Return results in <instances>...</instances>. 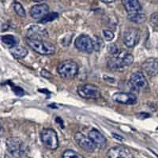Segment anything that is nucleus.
Here are the masks:
<instances>
[{"label": "nucleus", "instance_id": "1", "mask_svg": "<svg viewBox=\"0 0 158 158\" xmlns=\"http://www.w3.org/2000/svg\"><path fill=\"white\" fill-rule=\"evenodd\" d=\"M133 62H134V56L126 50H122L119 51L117 55H114L113 57L109 58L107 65L108 67L112 70L118 71L123 70L127 66H131Z\"/></svg>", "mask_w": 158, "mask_h": 158}, {"label": "nucleus", "instance_id": "2", "mask_svg": "<svg viewBox=\"0 0 158 158\" xmlns=\"http://www.w3.org/2000/svg\"><path fill=\"white\" fill-rule=\"evenodd\" d=\"M27 45L35 52L41 55H52L55 54V47L49 42L45 40H36L26 39Z\"/></svg>", "mask_w": 158, "mask_h": 158}, {"label": "nucleus", "instance_id": "3", "mask_svg": "<svg viewBox=\"0 0 158 158\" xmlns=\"http://www.w3.org/2000/svg\"><path fill=\"white\" fill-rule=\"evenodd\" d=\"M78 65L73 60H65L60 62L57 67L58 74L62 78H74L78 73Z\"/></svg>", "mask_w": 158, "mask_h": 158}, {"label": "nucleus", "instance_id": "4", "mask_svg": "<svg viewBox=\"0 0 158 158\" xmlns=\"http://www.w3.org/2000/svg\"><path fill=\"white\" fill-rule=\"evenodd\" d=\"M40 139L45 148L55 150L58 147V137L57 133L52 128H44L40 133Z\"/></svg>", "mask_w": 158, "mask_h": 158}, {"label": "nucleus", "instance_id": "5", "mask_svg": "<svg viewBox=\"0 0 158 158\" xmlns=\"http://www.w3.org/2000/svg\"><path fill=\"white\" fill-rule=\"evenodd\" d=\"M129 86L131 90L136 92H141L147 89L148 82L142 73L137 71L131 76L129 81Z\"/></svg>", "mask_w": 158, "mask_h": 158}, {"label": "nucleus", "instance_id": "6", "mask_svg": "<svg viewBox=\"0 0 158 158\" xmlns=\"http://www.w3.org/2000/svg\"><path fill=\"white\" fill-rule=\"evenodd\" d=\"M78 93L81 97L85 99H98L101 96L100 89L92 84H86L78 88Z\"/></svg>", "mask_w": 158, "mask_h": 158}, {"label": "nucleus", "instance_id": "7", "mask_svg": "<svg viewBox=\"0 0 158 158\" xmlns=\"http://www.w3.org/2000/svg\"><path fill=\"white\" fill-rule=\"evenodd\" d=\"M74 46L78 51L86 53H91L94 50L93 40L86 34L80 35L76 38Z\"/></svg>", "mask_w": 158, "mask_h": 158}, {"label": "nucleus", "instance_id": "8", "mask_svg": "<svg viewBox=\"0 0 158 158\" xmlns=\"http://www.w3.org/2000/svg\"><path fill=\"white\" fill-rule=\"evenodd\" d=\"M7 149L11 154L20 157L25 153V148L23 142L17 137H11L7 141Z\"/></svg>", "mask_w": 158, "mask_h": 158}, {"label": "nucleus", "instance_id": "9", "mask_svg": "<svg viewBox=\"0 0 158 158\" xmlns=\"http://www.w3.org/2000/svg\"><path fill=\"white\" fill-rule=\"evenodd\" d=\"M74 139H75L77 144L85 151L89 152V153H93L96 150V146L94 145L93 141L90 139V137L86 136L82 133H80V132L76 133L74 135Z\"/></svg>", "mask_w": 158, "mask_h": 158}, {"label": "nucleus", "instance_id": "10", "mask_svg": "<svg viewBox=\"0 0 158 158\" xmlns=\"http://www.w3.org/2000/svg\"><path fill=\"white\" fill-rule=\"evenodd\" d=\"M112 98L114 102L121 104L131 105V104H134L137 102V96L131 93L118 92L114 93Z\"/></svg>", "mask_w": 158, "mask_h": 158}, {"label": "nucleus", "instance_id": "11", "mask_svg": "<svg viewBox=\"0 0 158 158\" xmlns=\"http://www.w3.org/2000/svg\"><path fill=\"white\" fill-rule=\"evenodd\" d=\"M27 39L36 40H45L48 37V33L44 28L39 25H32L28 29Z\"/></svg>", "mask_w": 158, "mask_h": 158}, {"label": "nucleus", "instance_id": "12", "mask_svg": "<svg viewBox=\"0 0 158 158\" xmlns=\"http://www.w3.org/2000/svg\"><path fill=\"white\" fill-rule=\"evenodd\" d=\"M140 40L139 31L136 29H129L124 33L123 41L127 48H133Z\"/></svg>", "mask_w": 158, "mask_h": 158}, {"label": "nucleus", "instance_id": "13", "mask_svg": "<svg viewBox=\"0 0 158 158\" xmlns=\"http://www.w3.org/2000/svg\"><path fill=\"white\" fill-rule=\"evenodd\" d=\"M108 158H134V156L131 152L123 146H114L108 151L107 153Z\"/></svg>", "mask_w": 158, "mask_h": 158}, {"label": "nucleus", "instance_id": "14", "mask_svg": "<svg viewBox=\"0 0 158 158\" xmlns=\"http://www.w3.org/2000/svg\"><path fill=\"white\" fill-rule=\"evenodd\" d=\"M88 137L93 141L94 145L98 149H104L107 145V139L100 131L96 129H92L90 130Z\"/></svg>", "mask_w": 158, "mask_h": 158}, {"label": "nucleus", "instance_id": "15", "mask_svg": "<svg viewBox=\"0 0 158 158\" xmlns=\"http://www.w3.org/2000/svg\"><path fill=\"white\" fill-rule=\"evenodd\" d=\"M141 67L148 75H158V59L157 58H148L142 63Z\"/></svg>", "mask_w": 158, "mask_h": 158}, {"label": "nucleus", "instance_id": "16", "mask_svg": "<svg viewBox=\"0 0 158 158\" xmlns=\"http://www.w3.org/2000/svg\"><path fill=\"white\" fill-rule=\"evenodd\" d=\"M49 13V7L48 4L40 3L35 5L30 9V15L34 19H42L45 15Z\"/></svg>", "mask_w": 158, "mask_h": 158}, {"label": "nucleus", "instance_id": "17", "mask_svg": "<svg viewBox=\"0 0 158 158\" xmlns=\"http://www.w3.org/2000/svg\"><path fill=\"white\" fill-rule=\"evenodd\" d=\"M122 2L128 15L141 13V6L138 0H122Z\"/></svg>", "mask_w": 158, "mask_h": 158}, {"label": "nucleus", "instance_id": "18", "mask_svg": "<svg viewBox=\"0 0 158 158\" xmlns=\"http://www.w3.org/2000/svg\"><path fill=\"white\" fill-rule=\"evenodd\" d=\"M10 52L12 56L16 59H22L28 55L27 48L21 45H15L10 48Z\"/></svg>", "mask_w": 158, "mask_h": 158}, {"label": "nucleus", "instance_id": "19", "mask_svg": "<svg viewBox=\"0 0 158 158\" xmlns=\"http://www.w3.org/2000/svg\"><path fill=\"white\" fill-rule=\"evenodd\" d=\"M2 42L9 48L17 45V40L12 35H4L2 37Z\"/></svg>", "mask_w": 158, "mask_h": 158}, {"label": "nucleus", "instance_id": "20", "mask_svg": "<svg viewBox=\"0 0 158 158\" xmlns=\"http://www.w3.org/2000/svg\"><path fill=\"white\" fill-rule=\"evenodd\" d=\"M129 20L131 21H134L136 23H142L145 21L146 17L144 14L142 13H138V14H133V15H128Z\"/></svg>", "mask_w": 158, "mask_h": 158}, {"label": "nucleus", "instance_id": "21", "mask_svg": "<svg viewBox=\"0 0 158 158\" xmlns=\"http://www.w3.org/2000/svg\"><path fill=\"white\" fill-rule=\"evenodd\" d=\"M14 10L15 11V13L21 17H26V12L25 10L24 9L23 6L21 5L20 3L18 2H15L14 3Z\"/></svg>", "mask_w": 158, "mask_h": 158}, {"label": "nucleus", "instance_id": "22", "mask_svg": "<svg viewBox=\"0 0 158 158\" xmlns=\"http://www.w3.org/2000/svg\"><path fill=\"white\" fill-rule=\"evenodd\" d=\"M58 17V14L56 13V12H52V13H48L47 15H45L44 17H43L42 19L40 20V23H48V22H50V21H52L57 19Z\"/></svg>", "mask_w": 158, "mask_h": 158}, {"label": "nucleus", "instance_id": "23", "mask_svg": "<svg viewBox=\"0 0 158 158\" xmlns=\"http://www.w3.org/2000/svg\"><path fill=\"white\" fill-rule=\"evenodd\" d=\"M62 158H84L78 152L74 151L72 149H67L62 153Z\"/></svg>", "mask_w": 158, "mask_h": 158}, {"label": "nucleus", "instance_id": "24", "mask_svg": "<svg viewBox=\"0 0 158 158\" xmlns=\"http://www.w3.org/2000/svg\"><path fill=\"white\" fill-rule=\"evenodd\" d=\"M103 42L100 40V38L95 37L93 40V46H94V50L95 51H100V48H102Z\"/></svg>", "mask_w": 158, "mask_h": 158}, {"label": "nucleus", "instance_id": "25", "mask_svg": "<svg viewBox=\"0 0 158 158\" xmlns=\"http://www.w3.org/2000/svg\"><path fill=\"white\" fill-rule=\"evenodd\" d=\"M103 34L104 38L106 39L108 41H111L115 37V35H114L113 32L111 31L110 29H104L103 31Z\"/></svg>", "mask_w": 158, "mask_h": 158}, {"label": "nucleus", "instance_id": "26", "mask_svg": "<svg viewBox=\"0 0 158 158\" xmlns=\"http://www.w3.org/2000/svg\"><path fill=\"white\" fill-rule=\"evenodd\" d=\"M108 52H109L110 54H112V55H117V54L119 53V52L118 47H117L115 44H111L108 45Z\"/></svg>", "mask_w": 158, "mask_h": 158}, {"label": "nucleus", "instance_id": "27", "mask_svg": "<svg viewBox=\"0 0 158 158\" xmlns=\"http://www.w3.org/2000/svg\"><path fill=\"white\" fill-rule=\"evenodd\" d=\"M13 91H14V93L17 94V96H22V95H24V91L21 90V88H19V87H14Z\"/></svg>", "mask_w": 158, "mask_h": 158}, {"label": "nucleus", "instance_id": "28", "mask_svg": "<svg viewBox=\"0 0 158 158\" xmlns=\"http://www.w3.org/2000/svg\"><path fill=\"white\" fill-rule=\"evenodd\" d=\"M151 20L153 22H154L155 24L158 25V13H155L151 16Z\"/></svg>", "mask_w": 158, "mask_h": 158}, {"label": "nucleus", "instance_id": "29", "mask_svg": "<svg viewBox=\"0 0 158 158\" xmlns=\"http://www.w3.org/2000/svg\"><path fill=\"white\" fill-rule=\"evenodd\" d=\"M41 75L44 76V78H49L51 76H52V74H50V73L48 72V70H43L41 71Z\"/></svg>", "mask_w": 158, "mask_h": 158}, {"label": "nucleus", "instance_id": "30", "mask_svg": "<svg viewBox=\"0 0 158 158\" xmlns=\"http://www.w3.org/2000/svg\"><path fill=\"white\" fill-rule=\"evenodd\" d=\"M112 136H113L115 138H116V139H119V140H123V137H122V136H120V135H119V134H115V133H113V134H112Z\"/></svg>", "mask_w": 158, "mask_h": 158}, {"label": "nucleus", "instance_id": "31", "mask_svg": "<svg viewBox=\"0 0 158 158\" xmlns=\"http://www.w3.org/2000/svg\"><path fill=\"white\" fill-rule=\"evenodd\" d=\"M100 1L103 2L104 3H114L116 0H100Z\"/></svg>", "mask_w": 158, "mask_h": 158}, {"label": "nucleus", "instance_id": "32", "mask_svg": "<svg viewBox=\"0 0 158 158\" xmlns=\"http://www.w3.org/2000/svg\"><path fill=\"white\" fill-rule=\"evenodd\" d=\"M33 1L36 2V3H40V2H44L45 0H33Z\"/></svg>", "mask_w": 158, "mask_h": 158}]
</instances>
